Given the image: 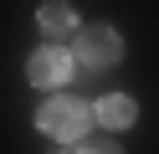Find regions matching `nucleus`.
I'll list each match as a JSON object with an SVG mask.
<instances>
[{"label":"nucleus","mask_w":159,"mask_h":154,"mask_svg":"<svg viewBox=\"0 0 159 154\" xmlns=\"http://www.w3.org/2000/svg\"><path fill=\"white\" fill-rule=\"evenodd\" d=\"M36 123H41V133H52V139H62L67 149H72V144H82V139H87L93 113H87L77 98H52V103H41Z\"/></svg>","instance_id":"obj_1"},{"label":"nucleus","mask_w":159,"mask_h":154,"mask_svg":"<svg viewBox=\"0 0 159 154\" xmlns=\"http://www.w3.org/2000/svg\"><path fill=\"white\" fill-rule=\"evenodd\" d=\"M72 67H77L72 51H62V46H41V51H31V62H26V77H31L36 87H62V82L72 77Z\"/></svg>","instance_id":"obj_2"},{"label":"nucleus","mask_w":159,"mask_h":154,"mask_svg":"<svg viewBox=\"0 0 159 154\" xmlns=\"http://www.w3.org/2000/svg\"><path fill=\"white\" fill-rule=\"evenodd\" d=\"M82 67H113L118 57H123V41L113 36L108 26H87L82 36H77V51H72Z\"/></svg>","instance_id":"obj_3"},{"label":"nucleus","mask_w":159,"mask_h":154,"mask_svg":"<svg viewBox=\"0 0 159 154\" xmlns=\"http://www.w3.org/2000/svg\"><path fill=\"white\" fill-rule=\"evenodd\" d=\"M36 26H41L46 36H67V31L77 26V16H72V5H67V0H46V5L36 10Z\"/></svg>","instance_id":"obj_4"},{"label":"nucleus","mask_w":159,"mask_h":154,"mask_svg":"<svg viewBox=\"0 0 159 154\" xmlns=\"http://www.w3.org/2000/svg\"><path fill=\"white\" fill-rule=\"evenodd\" d=\"M134 98H123V92H113V98H103L98 103V123H103V128H128V123H134Z\"/></svg>","instance_id":"obj_5"}]
</instances>
